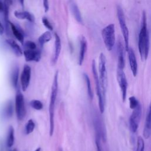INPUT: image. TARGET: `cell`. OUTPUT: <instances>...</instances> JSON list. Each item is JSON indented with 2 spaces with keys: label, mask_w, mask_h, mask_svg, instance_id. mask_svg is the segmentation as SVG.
I'll list each match as a JSON object with an SVG mask.
<instances>
[{
  "label": "cell",
  "mask_w": 151,
  "mask_h": 151,
  "mask_svg": "<svg viewBox=\"0 0 151 151\" xmlns=\"http://www.w3.org/2000/svg\"><path fill=\"white\" fill-rule=\"evenodd\" d=\"M150 48V40L149 31L147 26L146 13L145 11L142 12L141 27L139 34L138 49L141 60H147Z\"/></svg>",
  "instance_id": "cell-1"
},
{
  "label": "cell",
  "mask_w": 151,
  "mask_h": 151,
  "mask_svg": "<svg viewBox=\"0 0 151 151\" xmlns=\"http://www.w3.org/2000/svg\"><path fill=\"white\" fill-rule=\"evenodd\" d=\"M58 71H57L54 74L52 87L51 93L50 97V101L49 104V118H50V135L51 136L53 134L54 130V109L55 101L58 93Z\"/></svg>",
  "instance_id": "cell-2"
},
{
  "label": "cell",
  "mask_w": 151,
  "mask_h": 151,
  "mask_svg": "<svg viewBox=\"0 0 151 151\" xmlns=\"http://www.w3.org/2000/svg\"><path fill=\"white\" fill-rule=\"evenodd\" d=\"M91 70H92V73H93V77H94V80L96 84V93H97L98 100H99V106L100 112L101 114H103L104 111L106 96L103 94V92L101 87L99 77L96 69V62L94 60L92 61Z\"/></svg>",
  "instance_id": "cell-3"
},
{
  "label": "cell",
  "mask_w": 151,
  "mask_h": 151,
  "mask_svg": "<svg viewBox=\"0 0 151 151\" xmlns=\"http://www.w3.org/2000/svg\"><path fill=\"white\" fill-rule=\"evenodd\" d=\"M101 35L106 48L108 51H111L116 42L114 24H110L105 27L101 31Z\"/></svg>",
  "instance_id": "cell-4"
},
{
  "label": "cell",
  "mask_w": 151,
  "mask_h": 151,
  "mask_svg": "<svg viewBox=\"0 0 151 151\" xmlns=\"http://www.w3.org/2000/svg\"><path fill=\"white\" fill-rule=\"evenodd\" d=\"M99 80L103 94L106 96L108 86V78L106 69V58L103 53H100L99 58Z\"/></svg>",
  "instance_id": "cell-5"
},
{
  "label": "cell",
  "mask_w": 151,
  "mask_h": 151,
  "mask_svg": "<svg viewBox=\"0 0 151 151\" xmlns=\"http://www.w3.org/2000/svg\"><path fill=\"white\" fill-rule=\"evenodd\" d=\"M117 16L118 21L119 22L121 32H122L123 37L125 50L126 51H127V50L129 48V31L128 28L126 25L124 12L122 9V7L120 6H117Z\"/></svg>",
  "instance_id": "cell-6"
},
{
  "label": "cell",
  "mask_w": 151,
  "mask_h": 151,
  "mask_svg": "<svg viewBox=\"0 0 151 151\" xmlns=\"http://www.w3.org/2000/svg\"><path fill=\"white\" fill-rule=\"evenodd\" d=\"M15 107L17 119L19 120H22L25 117L26 114V110L25 107L24 96L19 91V90L17 91L15 96Z\"/></svg>",
  "instance_id": "cell-7"
},
{
  "label": "cell",
  "mask_w": 151,
  "mask_h": 151,
  "mask_svg": "<svg viewBox=\"0 0 151 151\" xmlns=\"http://www.w3.org/2000/svg\"><path fill=\"white\" fill-rule=\"evenodd\" d=\"M142 116V106L139 103V105L133 109V111L129 119V126L132 132L135 133L139 127V124Z\"/></svg>",
  "instance_id": "cell-8"
},
{
  "label": "cell",
  "mask_w": 151,
  "mask_h": 151,
  "mask_svg": "<svg viewBox=\"0 0 151 151\" xmlns=\"http://www.w3.org/2000/svg\"><path fill=\"white\" fill-rule=\"evenodd\" d=\"M117 80L120 88L122 93V97L123 101H125L127 94V81L126 75L122 69H117Z\"/></svg>",
  "instance_id": "cell-9"
},
{
  "label": "cell",
  "mask_w": 151,
  "mask_h": 151,
  "mask_svg": "<svg viewBox=\"0 0 151 151\" xmlns=\"http://www.w3.org/2000/svg\"><path fill=\"white\" fill-rule=\"evenodd\" d=\"M31 76V67L25 64L24 66L22 71L21 75V88L23 91H25L29 84V81Z\"/></svg>",
  "instance_id": "cell-10"
},
{
  "label": "cell",
  "mask_w": 151,
  "mask_h": 151,
  "mask_svg": "<svg viewBox=\"0 0 151 151\" xmlns=\"http://www.w3.org/2000/svg\"><path fill=\"white\" fill-rule=\"evenodd\" d=\"M23 54L25 57V60L27 62L36 61L38 62L40 60L41 57V52L38 49L35 50H24Z\"/></svg>",
  "instance_id": "cell-11"
},
{
  "label": "cell",
  "mask_w": 151,
  "mask_h": 151,
  "mask_svg": "<svg viewBox=\"0 0 151 151\" xmlns=\"http://www.w3.org/2000/svg\"><path fill=\"white\" fill-rule=\"evenodd\" d=\"M127 52H128V58L131 71L133 76L136 77L137 74V63L134 51L133 48L129 47Z\"/></svg>",
  "instance_id": "cell-12"
},
{
  "label": "cell",
  "mask_w": 151,
  "mask_h": 151,
  "mask_svg": "<svg viewBox=\"0 0 151 151\" xmlns=\"http://www.w3.org/2000/svg\"><path fill=\"white\" fill-rule=\"evenodd\" d=\"M124 48L122 42L119 40L117 45V68L123 70L125 66V60L124 54Z\"/></svg>",
  "instance_id": "cell-13"
},
{
  "label": "cell",
  "mask_w": 151,
  "mask_h": 151,
  "mask_svg": "<svg viewBox=\"0 0 151 151\" xmlns=\"http://www.w3.org/2000/svg\"><path fill=\"white\" fill-rule=\"evenodd\" d=\"M143 135L146 139H149L151 135V100L149 103L148 111L146 117Z\"/></svg>",
  "instance_id": "cell-14"
},
{
  "label": "cell",
  "mask_w": 151,
  "mask_h": 151,
  "mask_svg": "<svg viewBox=\"0 0 151 151\" xmlns=\"http://www.w3.org/2000/svg\"><path fill=\"white\" fill-rule=\"evenodd\" d=\"M87 49V42L86 38L81 35L80 38V52L78 56V64L81 65L84 60L86 52Z\"/></svg>",
  "instance_id": "cell-15"
},
{
  "label": "cell",
  "mask_w": 151,
  "mask_h": 151,
  "mask_svg": "<svg viewBox=\"0 0 151 151\" xmlns=\"http://www.w3.org/2000/svg\"><path fill=\"white\" fill-rule=\"evenodd\" d=\"M69 6L70 11L73 15L75 19L80 24H83V18L81 17V14L79 8L76 3L73 0H70L69 1Z\"/></svg>",
  "instance_id": "cell-16"
},
{
  "label": "cell",
  "mask_w": 151,
  "mask_h": 151,
  "mask_svg": "<svg viewBox=\"0 0 151 151\" xmlns=\"http://www.w3.org/2000/svg\"><path fill=\"white\" fill-rule=\"evenodd\" d=\"M54 37H55V44H54L55 50H54V54L52 59L53 64H55L58 61V57L60 54L61 50V39L59 35L57 33H55Z\"/></svg>",
  "instance_id": "cell-17"
},
{
  "label": "cell",
  "mask_w": 151,
  "mask_h": 151,
  "mask_svg": "<svg viewBox=\"0 0 151 151\" xmlns=\"http://www.w3.org/2000/svg\"><path fill=\"white\" fill-rule=\"evenodd\" d=\"M11 30L12 32L13 35L14 37L18 40V41H19L22 44L24 42V32L22 30V29L17 25H15L12 22H9Z\"/></svg>",
  "instance_id": "cell-18"
},
{
  "label": "cell",
  "mask_w": 151,
  "mask_h": 151,
  "mask_svg": "<svg viewBox=\"0 0 151 151\" xmlns=\"http://www.w3.org/2000/svg\"><path fill=\"white\" fill-rule=\"evenodd\" d=\"M14 14L17 18L19 19H27L30 22H34L35 21L34 16L28 11H15Z\"/></svg>",
  "instance_id": "cell-19"
},
{
  "label": "cell",
  "mask_w": 151,
  "mask_h": 151,
  "mask_svg": "<svg viewBox=\"0 0 151 151\" xmlns=\"http://www.w3.org/2000/svg\"><path fill=\"white\" fill-rule=\"evenodd\" d=\"M6 43L11 48L14 53L17 57H20L22 54V51L20 46L12 39H6Z\"/></svg>",
  "instance_id": "cell-20"
},
{
  "label": "cell",
  "mask_w": 151,
  "mask_h": 151,
  "mask_svg": "<svg viewBox=\"0 0 151 151\" xmlns=\"http://www.w3.org/2000/svg\"><path fill=\"white\" fill-rule=\"evenodd\" d=\"M13 111H14L13 103L11 101H8L5 104L2 110V114L4 117L6 119L10 118L13 114Z\"/></svg>",
  "instance_id": "cell-21"
},
{
  "label": "cell",
  "mask_w": 151,
  "mask_h": 151,
  "mask_svg": "<svg viewBox=\"0 0 151 151\" xmlns=\"http://www.w3.org/2000/svg\"><path fill=\"white\" fill-rule=\"evenodd\" d=\"M52 38V35L51 33L48 31H45L44 33H42L38 38V43L40 44V46L42 48L44 45L49 42Z\"/></svg>",
  "instance_id": "cell-22"
},
{
  "label": "cell",
  "mask_w": 151,
  "mask_h": 151,
  "mask_svg": "<svg viewBox=\"0 0 151 151\" xmlns=\"http://www.w3.org/2000/svg\"><path fill=\"white\" fill-rule=\"evenodd\" d=\"M18 76H19V67L16 65L15 66L11 74V82L12 86L14 88H16L18 85Z\"/></svg>",
  "instance_id": "cell-23"
},
{
  "label": "cell",
  "mask_w": 151,
  "mask_h": 151,
  "mask_svg": "<svg viewBox=\"0 0 151 151\" xmlns=\"http://www.w3.org/2000/svg\"><path fill=\"white\" fill-rule=\"evenodd\" d=\"M14 143V129L10 126L8 129V135L6 137V145L8 147H11Z\"/></svg>",
  "instance_id": "cell-24"
},
{
  "label": "cell",
  "mask_w": 151,
  "mask_h": 151,
  "mask_svg": "<svg viewBox=\"0 0 151 151\" xmlns=\"http://www.w3.org/2000/svg\"><path fill=\"white\" fill-rule=\"evenodd\" d=\"M83 77H84V80H85L86 83L87 90V93H88V97L90 99V100H92L93 98V90H92L90 78H89L88 76L85 73L83 74Z\"/></svg>",
  "instance_id": "cell-25"
},
{
  "label": "cell",
  "mask_w": 151,
  "mask_h": 151,
  "mask_svg": "<svg viewBox=\"0 0 151 151\" xmlns=\"http://www.w3.org/2000/svg\"><path fill=\"white\" fill-rule=\"evenodd\" d=\"M30 106L37 110H41L43 108V104L42 102L38 100H32L29 103Z\"/></svg>",
  "instance_id": "cell-26"
},
{
  "label": "cell",
  "mask_w": 151,
  "mask_h": 151,
  "mask_svg": "<svg viewBox=\"0 0 151 151\" xmlns=\"http://www.w3.org/2000/svg\"><path fill=\"white\" fill-rule=\"evenodd\" d=\"M35 123L32 119H29L25 126V133L27 134L31 133L35 128Z\"/></svg>",
  "instance_id": "cell-27"
},
{
  "label": "cell",
  "mask_w": 151,
  "mask_h": 151,
  "mask_svg": "<svg viewBox=\"0 0 151 151\" xmlns=\"http://www.w3.org/2000/svg\"><path fill=\"white\" fill-rule=\"evenodd\" d=\"M145 142L141 136H139L137 139V146L136 151H144Z\"/></svg>",
  "instance_id": "cell-28"
},
{
  "label": "cell",
  "mask_w": 151,
  "mask_h": 151,
  "mask_svg": "<svg viewBox=\"0 0 151 151\" xmlns=\"http://www.w3.org/2000/svg\"><path fill=\"white\" fill-rule=\"evenodd\" d=\"M129 106L131 109H134L139 104L138 100L134 96H131L129 98Z\"/></svg>",
  "instance_id": "cell-29"
},
{
  "label": "cell",
  "mask_w": 151,
  "mask_h": 151,
  "mask_svg": "<svg viewBox=\"0 0 151 151\" xmlns=\"http://www.w3.org/2000/svg\"><path fill=\"white\" fill-rule=\"evenodd\" d=\"M26 50H35L37 49L36 44L32 41H27L22 44Z\"/></svg>",
  "instance_id": "cell-30"
},
{
  "label": "cell",
  "mask_w": 151,
  "mask_h": 151,
  "mask_svg": "<svg viewBox=\"0 0 151 151\" xmlns=\"http://www.w3.org/2000/svg\"><path fill=\"white\" fill-rule=\"evenodd\" d=\"M42 22L43 25L49 31H52L53 30V27H52L51 24L50 22V21H48V19L46 17H42Z\"/></svg>",
  "instance_id": "cell-31"
},
{
  "label": "cell",
  "mask_w": 151,
  "mask_h": 151,
  "mask_svg": "<svg viewBox=\"0 0 151 151\" xmlns=\"http://www.w3.org/2000/svg\"><path fill=\"white\" fill-rule=\"evenodd\" d=\"M101 137L97 136H96V139H95V143H96V146L97 149V151H103L102 147L101 145Z\"/></svg>",
  "instance_id": "cell-32"
},
{
  "label": "cell",
  "mask_w": 151,
  "mask_h": 151,
  "mask_svg": "<svg viewBox=\"0 0 151 151\" xmlns=\"http://www.w3.org/2000/svg\"><path fill=\"white\" fill-rule=\"evenodd\" d=\"M43 6L45 12H47L48 9H49V3H48V0H43Z\"/></svg>",
  "instance_id": "cell-33"
},
{
  "label": "cell",
  "mask_w": 151,
  "mask_h": 151,
  "mask_svg": "<svg viewBox=\"0 0 151 151\" xmlns=\"http://www.w3.org/2000/svg\"><path fill=\"white\" fill-rule=\"evenodd\" d=\"M5 31V27L0 20V35H2Z\"/></svg>",
  "instance_id": "cell-34"
},
{
  "label": "cell",
  "mask_w": 151,
  "mask_h": 151,
  "mask_svg": "<svg viewBox=\"0 0 151 151\" xmlns=\"http://www.w3.org/2000/svg\"><path fill=\"white\" fill-rule=\"evenodd\" d=\"M4 4L2 2L0 1V12H4Z\"/></svg>",
  "instance_id": "cell-35"
},
{
  "label": "cell",
  "mask_w": 151,
  "mask_h": 151,
  "mask_svg": "<svg viewBox=\"0 0 151 151\" xmlns=\"http://www.w3.org/2000/svg\"><path fill=\"white\" fill-rule=\"evenodd\" d=\"M19 2L21 4V5L24 7V0H19Z\"/></svg>",
  "instance_id": "cell-36"
},
{
  "label": "cell",
  "mask_w": 151,
  "mask_h": 151,
  "mask_svg": "<svg viewBox=\"0 0 151 151\" xmlns=\"http://www.w3.org/2000/svg\"><path fill=\"white\" fill-rule=\"evenodd\" d=\"M34 151H41V148L40 147H38V148H37L35 150H34Z\"/></svg>",
  "instance_id": "cell-37"
},
{
  "label": "cell",
  "mask_w": 151,
  "mask_h": 151,
  "mask_svg": "<svg viewBox=\"0 0 151 151\" xmlns=\"http://www.w3.org/2000/svg\"><path fill=\"white\" fill-rule=\"evenodd\" d=\"M58 151H63V149H62L61 148H60V149H58Z\"/></svg>",
  "instance_id": "cell-38"
}]
</instances>
